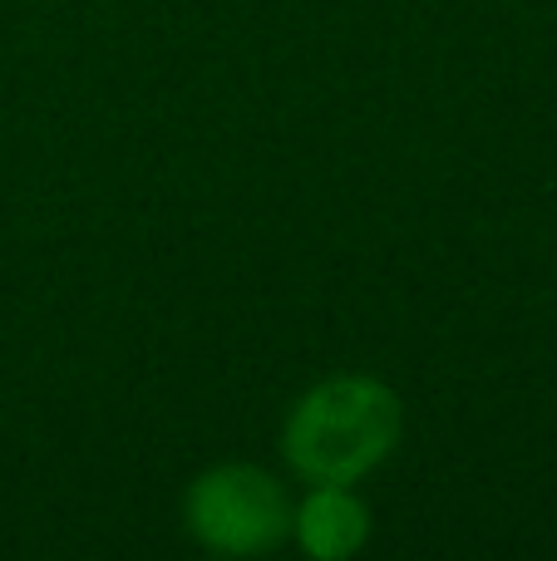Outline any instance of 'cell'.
<instances>
[{
	"mask_svg": "<svg viewBox=\"0 0 557 561\" xmlns=\"http://www.w3.org/2000/svg\"><path fill=\"white\" fill-rule=\"evenodd\" d=\"M400 394L375 375H331L292 404L282 448L311 483H361L400 444Z\"/></svg>",
	"mask_w": 557,
	"mask_h": 561,
	"instance_id": "6da1fadb",
	"label": "cell"
},
{
	"mask_svg": "<svg viewBox=\"0 0 557 561\" xmlns=\"http://www.w3.org/2000/svg\"><path fill=\"white\" fill-rule=\"evenodd\" d=\"M183 517L187 533L223 557L272 552L292 533V503H286L282 483L252 463H223L193 478Z\"/></svg>",
	"mask_w": 557,
	"mask_h": 561,
	"instance_id": "7a4b0ae2",
	"label": "cell"
},
{
	"mask_svg": "<svg viewBox=\"0 0 557 561\" xmlns=\"http://www.w3.org/2000/svg\"><path fill=\"white\" fill-rule=\"evenodd\" d=\"M292 533L306 557L341 561L361 552L371 537V507L355 497L351 483H311V493L292 513Z\"/></svg>",
	"mask_w": 557,
	"mask_h": 561,
	"instance_id": "3957f363",
	"label": "cell"
}]
</instances>
